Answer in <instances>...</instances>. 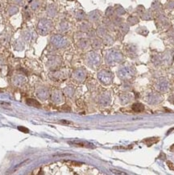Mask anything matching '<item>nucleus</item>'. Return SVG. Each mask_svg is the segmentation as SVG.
Segmentation results:
<instances>
[{
    "label": "nucleus",
    "mask_w": 174,
    "mask_h": 175,
    "mask_svg": "<svg viewBox=\"0 0 174 175\" xmlns=\"http://www.w3.org/2000/svg\"><path fill=\"white\" fill-rule=\"evenodd\" d=\"M69 144H71L74 146H79V147H86V148H94L93 144L87 142H82V141H70Z\"/></svg>",
    "instance_id": "1"
},
{
    "label": "nucleus",
    "mask_w": 174,
    "mask_h": 175,
    "mask_svg": "<svg viewBox=\"0 0 174 175\" xmlns=\"http://www.w3.org/2000/svg\"><path fill=\"white\" fill-rule=\"evenodd\" d=\"M109 57H110V58L111 60L115 61H119L123 58L122 54H121V53H111L110 55H109Z\"/></svg>",
    "instance_id": "2"
},
{
    "label": "nucleus",
    "mask_w": 174,
    "mask_h": 175,
    "mask_svg": "<svg viewBox=\"0 0 174 175\" xmlns=\"http://www.w3.org/2000/svg\"><path fill=\"white\" fill-rule=\"evenodd\" d=\"M120 74H121L124 78H130L131 75V69H128V68H124V69L121 70Z\"/></svg>",
    "instance_id": "3"
},
{
    "label": "nucleus",
    "mask_w": 174,
    "mask_h": 175,
    "mask_svg": "<svg viewBox=\"0 0 174 175\" xmlns=\"http://www.w3.org/2000/svg\"><path fill=\"white\" fill-rule=\"evenodd\" d=\"M143 108H144L143 106L140 103H135L132 106L133 111H135V112H140V111H142L143 110Z\"/></svg>",
    "instance_id": "4"
},
{
    "label": "nucleus",
    "mask_w": 174,
    "mask_h": 175,
    "mask_svg": "<svg viewBox=\"0 0 174 175\" xmlns=\"http://www.w3.org/2000/svg\"><path fill=\"white\" fill-rule=\"evenodd\" d=\"M27 103L28 105H31L32 106H35V107H41V104L39 102H37L35 99H28L27 100Z\"/></svg>",
    "instance_id": "5"
},
{
    "label": "nucleus",
    "mask_w": 174,
    "mask_h": 175,
    "mask_svg": "<svg viewBox=\"0 0 174 175\" xmlns=\"http://www.w3.org/2000/svg\"><path fill=\"white\" fill-rule=\"evenodd\" d=\"M54 42H55L57 45H59V46H62L64 44V39L60 37H56L55 38H54Z\"/></svg>",
    "instance_id": "6"
},
{
    "label": "nucleus",
    "mask_w": 174,
    "mask_h": 175,
    "mask_svg": "<svg viewBox=\"0 0 174 175\" xmlns=\"http://www.w3.org/2000/svg\"><path fill=\"white\" fill-rule=\"evenodd\" d=\"M167 88V83L165 81H160V83H158V89L159 90H165Z\"/></svg>",
    "instance_id": "7"
},
{
    "label": "nucleus",
    "mask_w": 174,
    "mask_h": 175,
    "mask_svg": "<svg viewBox=\"0 0 174 175\" xmlns=\"http://www.w3.org/2000/svg\"><path fill=\"white\" fill-rule=\"evenodd\" d=\"M18 129L19 131H21L22 132H24V133H28V132H29V130L28 128H23V127H19Z\"/></svg>",
    "instance_id": "8"
},
{
    "label": "nucleus",
    "mask_w": 174,
    "mask_h": 175,
    "mask_svg": "<svg viewBox=\"0 0 174 175\" xmlns=\"http://www.w3.org/2000/svg\"><path fill=\"white\" fill-rule=\"evenodd\" d=\"M167 165H168L169 168L171 170L174 171V164L173 162H171V161H167Z\"/></svg>",
    "instance_id": "9"
}]
</instances>
